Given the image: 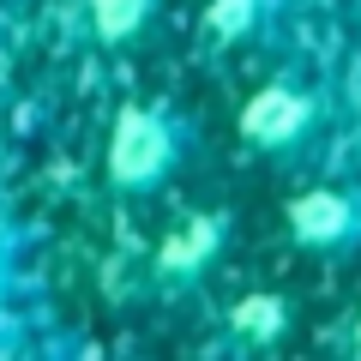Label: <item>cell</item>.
Segmentation results:
<instances>
[{
	"mask_svg": "<svg viewBox=\"0 0 361 361\" xmlns=\"http://www.w3.org/2000/svg\"><path fill=\"white\" fill-rule=\"evenodd\" d=\"M199 133L169 97H145V103H121L103 139V180L115 199H151L187 169Z\"/></svg>",
	"mask_w": 361,
	"mask_h": 361,
	"instance_id": "6da1fadb",
	"label": "cell"
},
{
	"mask_svg": "<svg viewBox=\"0 0 361 361\" xmlns=\"http://www.w3.org/2000/svg\"><path fill=\"white\" fill-rule=\"evenodd\" d=\"M289 325H295V301L277 295V289H253V295H241V301L223 307V331H229V343H241V349L283 343Z\"/></svg>",
	"mask_w": 361,
	"mask_h": 361,
	"instance_id": "52a82bcc",
	"label": "cell"
},
{
	"mask_svg": "<svg viewBox=\"0 0 361 361\" xmlns=\"http://www.w3.org/2000/svg\"><path fill=\"white\" fill-rule=\"evenodd\" d=\"M289 0H205L199 13V42L211 54H229V49H247V42L271 37L283 25Z\"/></svg>",
	"mask_w": 361,
	"mask_h": 361,
	"instance_id": "8992f818",
	"label": "cell"
},
{
	"mask_svg": "<svg viewBox=\"0 0 361 361\" xmlns=\"http://www.w3.org/2000/svg\"><path fill=\"white\" fill-rule=\"evenodd\" d=\"M163 18V0H78L73 37L90 49H133L145 42Z\"/></svg>",
	"mask_w": 361,
	"mask_h": 361,
	"instance_id": "5b68a950",
	"label": "cell"
},
{
	"mask_svg": "<svg viewBox=\"0 0 361 361\" xmlns=\"http://www.w3.org/2000/svg\"><path fill=\"white\" fill-rule=\"evenodd\" d=\"M325 121H331V90L325 85H301V78H265L241 103L235 133H241L247 151L277 157V163H295L313 145L325 139Z\"/></svg>",
	"mask_w": 361,
	"mask_h": 361,
	"instance_id": "7a4b0ae2",
	"label": "cell"
},
{
	"mask_svg": "<svg viewBox=\"0 0 361 361\" xmlns=\"http://www.w3.org/2000/svg\"><path fill=\"white\" fill-rule=\"evenodd\" d=\"M283 229L301 253L313 259H343L361 247V193L355 187H337V180H319V187H301L283 205Z\"/></svg>",
	"mask_w": 361,
	"mask_h": 361,
	"instance_id": "277c9868",
	"label": "cell"
},
{
	"mask_svg": "<svg viewBox=\"0 0 361 361\" xmlns=\"http://www.w3.org/2000/svg\"><path fill=\"white\" fill-rule=\"evenodd\" d=\"M13 283H18V229L0 217V301L13 295Z\"/></svg>",
	"mask_w": 361,
	"mask_h": 361,
	"instance_id": "ba28073f",
	"label": "cell"
},
{
	"mask_svg": "<svg viewBox=\"0 0 361 361\" xmlns=\"http://www.w3.org/2000/svg\"><path fill=\"white\" fill-rule=\"evenodd\" d=\"M355 25H361V0H355Z\"/></svg>",
	"mask_w": 361,
	"mask_h": 361,
	"instance_id": "30bf717a",
	"label": "cell"
},
{
	"mask_svg": "<svg viewBox=\"0 0 361 361\" xmlns=\"http://www.w3.org/2000/svg\"><path fill=\"white\" fill-rule=\"evenodd\" d=\"M229 241H235V211H193L187 223H175V229L157 241L151 289L157 295H187V289H199L211 271L223 265Z\"/></svg>",
	"mask_w": 361,
	"mask_h": 361,
	"instance_id": "3957f363",
	"label": "cell"
},
{
	"mask_svg": "<svg viewBox=\"0 0 361 361\" xmlns=\"http://www.w3.org/2000/svg\"><path fill=\"white\" fill-rule=\"evenodd\" d=\"M349 355L361 361V313H355V325H349Z\"/></svg>",
	"mask_w": 361,
	"mask_h": 361,
	"instance_id": "9c48e42d",
	"label": "cell"
}]
</instances>
